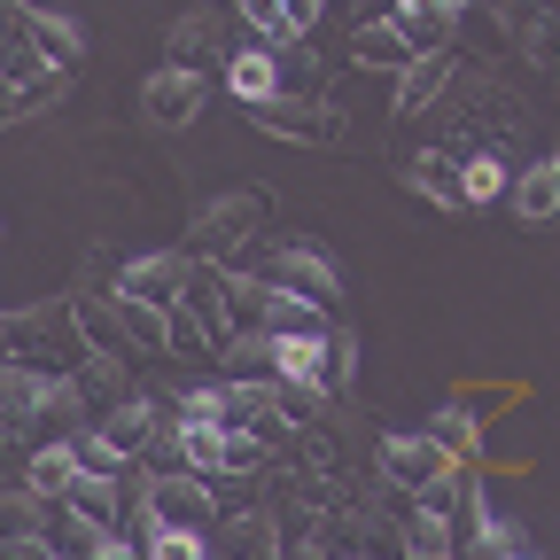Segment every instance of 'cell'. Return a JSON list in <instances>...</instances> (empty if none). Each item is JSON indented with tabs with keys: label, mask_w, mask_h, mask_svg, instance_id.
Masks as SVG:
<instances>
[{
	"label": "cell",
	"mask_w": 560,
	"mask_h": 560,
	"mask_svg": "<svg viewBox=\"0 0 560 560\" xmlns=\"http://www.w3.org/2000/svg\"><path fill=\"white\" fill-rule=\"evenodd\" d=\"M219 522V482L202 467H149L132 482V537L149 529H210Z\"/></svg>",
	"instance_id": "6da1fadb"
},
{
	"label": "cell",
	"mask_w": 560,
	"mask_h": 560,
	"mask_svg": "<svg viewBox=\"0 0 560 560\" xmlns=\"http://www.w3.org/2000/svg\"><path fill=\"white\" fill-rule=\"evenodd\" d=\"M172 312L202 335V350L210 359H226V342L242 335V304H234V265H219V257H195L187 265V289L172 296Z\"/></svg>",
	"instance_id": "7a4b0ae2"
},
{
	"label": "cell",
	"mask_w": 560,
	"mask_h": 560,
	"mask_svg": "<svg viewBox=\"0 0 560 560\" xmlns=\"http://www.w3.org/2000/svg\"><path fill=\"white\" fill-rule=\"evenodd\" d=\"M242 272H257V280H272V289H289V296H304V304H319L327 319L342 312V272H335V257L312 242V234H289V242H272L257 265H242Z\"/></svg>",
	"instance_id": "3957f363"
},
{
	"label": "cell",
	"mask_w": 560,
	"mask_h": 560,
	"mask_svg": "<svg viewBox=\"0 0 560 560\" xmlns=\"http://www.w3.org/2000/svg\"><path fill=\"white\" fill-rule=\"evenodd\" d=\"M257 226H265V195H257V187H226V195H210V202L195 210L187 257H219V265H234V249H249Z\"/></svg>",
	"instance_id": "277c9868"
},
{
	"label": "cell",
	"mask_w": 560,
	"mask_h": 560,
	"mask_svg": "<svg viewBox=\"0 0 560 560\" xmlns=\"http://www.w3.org/2000/svg\"><path fill=\"white\" fill-rule=\"evenodd\" d=\"M374 467H382V482L397 490V499H420L444 467H467V459H452V452H436V436L429 429H389L382 444H374Z\"/></svg>",
	"instance_id": "5b68a950"
},
{
	"label": "cell",
	"mask_w": 560,
	"mask_h": 560,
	"mask_svg": "<svg viewBox=\"0 0 560 560\" xmlns=\"http://www.w3.org/2000/svg\"><path fill=\"white\" fill-rule=\"evenodd\" d=\"M219 86H226L242 109L280 102V94H289V47H272V39H242V47H226V62H219Z\"/></svg>",
	"instance_id": "8992f818"
},
{
	"label": "cell",
	"mask_w": 560,
	"mask_h": 560,
	"mask_svg": "<svg viewBox=\"0 0 560 560\" xmlns=\"http://www.w3.org/2000/svg\"><path fill=\"white\" fill-rule=\"evenodd\" d=\"M210 102V79L202 70H179V62H156L149 79H140V125H156V132H179L195 125Z\"/></svg>",
	"instance_id": "52a82bcc"
},
{
	"label": "cell",
	"mask_w": 560,
	"mask_h": 560,
	"mask_svg": "<svg viewBox=\"0 0 560 560\" xmlns=\"http://www.w3.org/2000/svg\"><path fill=\"white\" fill-rule=\"evenodd\" d=\"M257 125L272 140H296V149H335V140H342V109L319 102V94H280V102L257 109Z\"/></svg>",
	"instance_id": "ba28073f"
},
{
	"label": "cell",
	"mask_w": 560,
	"mask_h": 560,
	"mask_svg": "<svg viewBox=\"0 0 560 560\" xmlns=\"http://www.w3.org/2000/svg\"><path fill=\"white\" fill-rule=\"evenodd\" d=\"M187 249H140V257H125L117 265V280H109V296H132V304H172L179 289H187Z\"/></svg>",
	"instance_id": "9c48e42d"
},
{
	"label": "cell",
	"mask_w": 560,
	"mask_h": 560,
	"mask_svg": "<svg viewBox=\"0 0 560 560\" xmlns=\"http://www.w3.org/2000/svg\"><path fill=\"white\" fill-rule=\"evenodd\" d=\"M405 39H412V55H452V39H459V16H467V0H389L382 9Z\"/></svg>",
	"instance_id": "30bf717a"
},
{
	"label": "cell",
	"mask_w": 560,
	"mask_h": 560,
	"mask_svg": "<svg viewBox=\"0 0 560 560\" xmlns=\"http://www.w3.org/2000/svg\"><path fill=\"white\" fill-rule=\"evenodd\" d=\"M62 514L86 522V529H132V490H125V475H86L79 467V482L62 490Z\"/></svg>",
	"instance_id": "8fae6325"
},
{
	"label": "cell",
	"mask_w": 560,
	"mask_h": 560,
	"mask_svg": "<svg viewBox=\"0 0 560 560\" xmlns=\"http://www.w3.org/2000/svg\"><path fill=\"white\" fill-rule=\"evenodd\" d=\"M24 39L47 70H79L86 62V24L62 16V9H39V0H24Z\"/></svg>",
	"instance_id": "7c38bea8"
},
{
	"label": "cell",
	"mask_w": 560,
	"mask_h": 560,
	"mask_svg": "<svg viewBox=\"0 0 560 560\" xmlns=\"http://www.w3.org/2000/svg\"><path fill=\"white\" fill-rule=\"evenodd\" d=\"M452 55H412L405 70H397V94H389V117H429L436 102H444V86H452Z\"/></svg>",
	"instance_id": "4fadbf2b"
},
{
	"label": "cell",
	"mask_w": 560,
	"mask_h": 560,
	"mask_svg": "<svg viewBox=\"0 0 560 560\" xmlns=\"http://www.w3.org/2000/svg\"><path fill=\"white\" fill-rule=\"evenodd\" d=\"M32 499H47V506H62V490L79 482V452H70V436H39L32 452H24V475H16Z\"/></svg>",
	"instance_id": "5bb4252c"
},
{
	"label": "cell",
	"mask_w": 560,
	"mask_h": 560,
	"mask_svg": "<svg viewBox=\"0 0 560 560\" xmlns=\"http://www.w3.org/2000/svg\"><path fill=\"white\" fill-rule=\"evenodd\" d=\"M164 62H179V70H210V62H226L219 9H187V16L164 32Z\"/></svg>",
	"instance_id": "9a60e30c"
},
{
	"label": "cell",
	"mask_w": 560,
	"mask_h": 560,
	"mask_svg": "<svg viewBox=\"0 0 560 560\" xmlns=\"http://www.w3.org/2000/svg\"><path fill=\"white\" fill-rule=\"evenodd\" d=\"M350 62H359V70H382V79H397V70L412 62V39H405L389 16H359V24H350Z\"/></svg>",
	"instance_id": "2e32d148"
},
{
	"label": "cell",
	"mask_w": 560,
	"mask_h": 560,
	"mask_svg": "<svg viewBox=\"0 0 560 560\" xmlns=\"http://www.w3.org/2000/svg\"><path fill=\"white\" fill-rule=\"evenodd\" d=\"M506 202H514V219H529V226L560 219V156H537V164H522Z\"/></svg>",
	"instance_id": "e0dca14e"
},
{
	"label": "cell",
	"mask_w": 560,
	"mask_h": 560,
	"mask_svg": "<svg viewBox=\"0 0 560 560\" xmlns=\"http://www.w3.org/2000/svg\"><path fill=\"white\" fill-rule=\"evenodd\" d=\"M405 187H412L420 202H436V210H467V187H459V164H444L436 149H420V156H405Z\"/></svg>",
	"instance_id": "ac0fdd59"
},
{
	"label": "cell",
	"mask_w": 560,
	"mask_h": 560,
	"mask_svg": "<svg viewBox=\"0 0 560 560\" xmlns=\"http://www.w3.org/2000/svg\"><path fill=\"white\" fill-rule=\"evenodd\" d=\"M70 312H79L86 350H102V359H125V366H132V342H125V312H117V296H86V304H70Z\"/></svg>",
	"instance_id": "d6986e66"
},
{
	"label": "cell",
	"mask_w": 560,
	"mask_h": 560,
	"mask_svg": "<svg viewBox=\"0 0 560 560\" xmlns=\"http://www.w3.org/2000/svg\"><path fill=\"white\" fill-rule=\"evenodd\" d=\"M459 187H467V210H490V202L514 195V164H506L499 149H475V156L459 164Z\"/></svg>",
	"instance_id": "ffe728a7"
},
{
	"label": "cell",
	"mask_w": 560,
	"mask_h": 560,
	"mask_svg": "<svg viewBox=\"0 0 560 560\" xmlns=\"http://www.w3.org/2000/svg\"><path fill=\"white\" fill-rule=\"evenodd\" d=\"M429 436H436V452H452V459H482V420H475L459 397H444V405L429 412Z\"/></svg>",
	"instance_id": "44dd1931"
},
{
	"label": "cell",
	"mask_w": 560,
	"mask_h": 560,
	"mask_svg": "<svg viewBox=\"0 0 560 560\" xmlns=\"http://www.w3.org/2000/svg\"><path fill=\"white\" fill-rule=\"evenodd\" d=\"M47 522H55V506H47V499H32L24 482H16V490H0V545H16V537H47Z\"/></svg>",
	"instance_id": "7402d4cb"
},
{
	"label": "cell",
	"mask_w": 560,
	"mask_h": 560,
	"mask_svg": "<svg viewBox=\"0 0 560 560\" xmlns=\"http://www.w3.org/2000/svg\"><path fill=\"white\" fill-rule=\"evenodd\" d=\"M140 560H219V537L210 529H149L140 537Z\"/></svg>",
	"instance_id": "603a6c76"
},
{
	"label": "cell",
	"mask_w": 560,
	"mask_h": 560,
	"mask_svg": "<svg viewBox=\"0 0 560 560\" xmlns=\"http://www.w3.org/2000/svg\"><path fill=\"white\" fill-rule=\"evenodd\" d=\"M272 405H280V420H289V429H319L335 397H327L319 382H272Z\"/></svg>",
	"instance_id": "cb8c5ba5"
},
{
	"label": "cell",
	"mask_w": 560,
	"mask_h": 560,
	"mask_svg": "<svg viewBox=\"0 0 560 560\" xmlns=\"http://www.w3.org/2000/svg\"><path fill=\"white\" fill-rule=\"evenodd\" d=\"M70 452H79V467H86V475H132V459L94 429V420H79V429H70Z\"/></svg>",
	"instance_id": "d4e9b609"
},
{
	"label": "cell",
	"mask_w": 560,
	"mask_h": 560,
	"mask_svg": "<svg viewBox=\"0 0 560 560\" xmlns=\"http://www.w3.org/2000/svg\"><path fill=\"white\" fill-rule=\"evenodd\" d=\"M350 382H359V335H350V327L335 319V327H327V389L342 397Z\"/></svg>",
	"instance_id": "484cf974"
},
{
	"label": "cell",
	"mask_w": 560,
	"mask_h": 560,
	"mask_svg": "<svg viewBox=\"0 0 560 560\" xmlns=\"http://www.w3.org/2000/svg\"><path fill=\"white\" fill-rule=\"evenodd\" d=\"M234 16L249 24V39H272V47H296V39H289V16H280V0H234Z\"/></svg>",
	"instance_id": "4316f807"
},
{
	"label": "cell",
	"mask_w": 560,
	"mask_h": 560,
	"mask_svg": "<svg viewBox=\"0 0 560 560\" xmlns=\"http://www.w3.org/2000/svg\"><path fill=\"white\" fill-rule=\"evenodd\" d=\"M79 560H140V537H132V529H94V537L79 545Z\"/></svg>",
	"instance_id": "83f0119b"
},
{
	"label": "cell",
	"mask_w": 560,
	"mask_h": 560,
	"mask_svg": "<svg viewBox=\"0 0 560 560\" xmlns=\"http://www.w3.org/2000/svg\"><path fill=\"white\" fill-rule=\"evenodd\" d=\"M280 16H289V39H312L319 16H327V0H280Z\"/></svg>",
	"instance_id": "f1b7e54d"
},
{
	"label": "cell",
	"mask_w": 560,
	"mask_h": 560,
	"mask_svg": "<svg viewBox=\"0 0 560 560\" xmlns=\"http://www.w3.org/2000/svg\"><path fill=\"white\" fill-rule=\"evenodd\" d=\"M490 560H537V552H490Z\"/></svg>",
	"instance_id": "f546056e"
},
{
	"label": "cell",
	"mask_w": 560,
	"mask_h": 560,
	"mask_svg": "<svg viewBox=\"0 0 560 560\" xmlns=\"http://www.w3.org/2000/svg\"><path fill=\"white\" fill-rule=\"evenodd\" d=\"M467 9H475V0H467Z\"/></svg>",
	"instance_id": "4dcf8cb0"
},
{
	"label": "cell",
	"mask_w": 560,
	"mask_h": 560,
	"mask_svg": "<svg viewBox=\"0 0 560 560\" xmlns=\"http://www.w3.org/2000/svg\"><path fill=\"white\" fill-rule=\"evenodd\" d=\"M55 560H62V552H55Z\"/></svg>",
	"instance_id": "1f68e13d"
}]
</instances>
